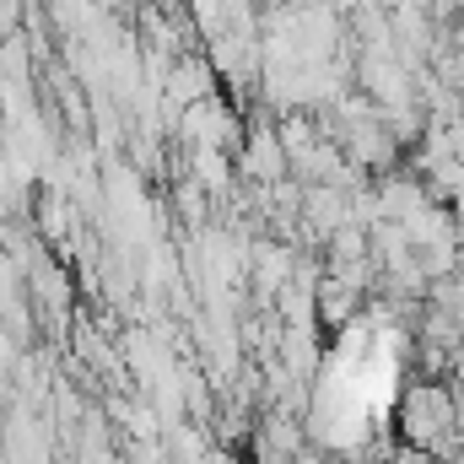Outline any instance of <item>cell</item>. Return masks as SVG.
I'll return each mask as SVG.
<instances>
[{
  "mask_svg": "<svg viewBox=\"0 0 464 464\" xmlns=\"http://www.w3.org/2000/svg\"><path fill=\"white\" fill-rule=\"evenodd\" d=\"M459 400L443 389V383H416L405 394V411H400V432L416 454H454L459 449Z\"/></svg>",
  "mask_w": 464,
  "mask_h": 464,
  "instance_id": "obj_1",
  "label": "cell"
},
{
  "mask_svg": "<svg viewBox=\"0 0 464 464\" xmlns=\"http://www.w3.org/2000/svg\"><path fill=\"white\" fill-rule=\"evenodd\" d=\"M454 367H459V378H464V346H459V356H454Z\"/></svg>",
  "mask_w": 464,
  "mask_h": 464,
  "instance_id": "obj_2",
  "label": "cell"
}]
</instances>
